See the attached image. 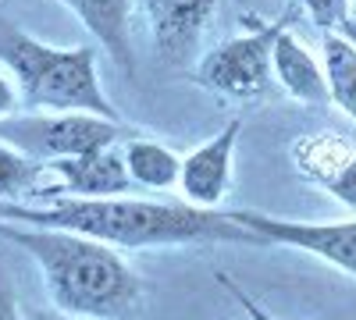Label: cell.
<instances>
[{
	"label": "cell",
	"instance_id": "6da1fadb",
	"mask_svg": "<svg viewBox=\"0 0 356 320\" xmlns=\"http://www.w3.org/2000/svg\"><path fill=\"white\" fill-rule=\"evenodd\" d=\"M0 221L68 228L100 239L114 249H157L189 242H253L228 217V210L193 207V203H161L132 196H50L47 203H0Z\"/></svg>",
	"mask_w": 356,
	"mask_h": 320
},
{
	"label": "cell",
	"instance_id": "7a4b0ae2",
	"mask_svg": "<svg viewBox=\"0 0 356 320\" xmlns=\"http://www.w3.org/2000/svg\"><path fill=\"white\" fill-rule=\"evenodd\" d=\"M0 235L36 260L54 306L86 320H125L143 299V278L114 246L68 228L0 221Z\"/></svg>",
	"mask_w": 356,
	"mask_h": 320
},
{
	"label": "cell",
	"instance_id": "3957f363",
	"mask_svg": "<svg viewBox=\"0 0 356 320\" xmlns=\"http://www.w3.org/2000/svg\"><path fill=\"white\" fill-rule=\"evenodd\" d=\"M0 65L29 110H89L118 118L100 85L93 47H50L0 15Z\"/></svg>",
	"mask_w": 356,
	"mask_h": 320
},
{
	"label": "cell",
	"instance_id": "277c9868",
	"mask_svg": "<svg viewBox=\"0 0 356 320\" xmlns=\"http://www.w3.org/2000/svg\"><path fill=\"white\" fill-rule=\"evenodd\" d=\"M122 135V118H104V114L89 110H36L0 118V139H8L11 146L40 164L114 146Z\"/></svg>",
	"mask_w": 356,
	"mask_h": 320
},
{
	"label": "cell",
	"instance_id": "5b68a950",
	"mask_svg": "<svg viewBox=\"0 0 356 320\" xmlns=\"http://www.w3.org/2000/svg\"><path fill=\"white\" fill-rule=\"evenodd\" d=\"M292 22V11L278 22H257L250 33L218 43L200 61V85L225 100H260L275 93V71H271V47L275 36Z\"/></svg>",
	"mask_w": 356,
	"mask_h": 320
},
{
	"label": "cell",
	"instance_id": "8992f818",
	"mask_svg": "<svg viewBox=\"0 0 356 320\" xmlns=\"http://www.w3.org/2000/svg\"><path fill=\"white\" fill-rule=\"evenodd\" d=\"M228 217L257 246H289V249L321 256L324 264H332L346 274H356V217L332 221V224L289 221V217H271V214H257V210H228Z\"/></svg>",
	"mask_w": 356,
	"mask_h": 320
},
{
	"label": "cell",
	"instance_id": "52a82bcc",
	"mask_svg": "<svg viewBox=\"0 0 356 320\" xmlns=\"http://www.w3.org/2000/svg\"><path fill=\"white\" fill-rule=\"evenodd\" d=\"M43 185L33 199H50V196H86V199H100V196H125L132 189L129 167L122 157V146H104L82 157H61L43 164Z\"/></svg>",
	"mask_w": 356,
	"mask_h": 320
},
{
	"label": "cell",
	"instance_id": "ba28073f",
	"mask_svg": "<svg viewBox=\"0 0 356 320\" xmlns=\"http://www.w3.org/2000/svg\"><path fill=\"white\" fill-rule=\"evenodd\" d=\"M243 121H228L214 139L200 142L196 150L182 157V171H178V192L193 207H221L232 185V157L239 146Z\"/></svg>",
	"mask_w": 356,
	"mask_h": 320
},
{
	"label": "cell",
	"instance_id": "9c48e42d",
	"mask_svg": "<svg viewBox=\"0 0 356 320\" xmlns=\"http://www.w3.org/2000/svg\"><path fill=\"white\" fill-rule=\"evenodd\" d=\"M154 50L164 61H182L211 25L218 0H143Z\"/></svg>",
	"mask_w": 356,
	"mask_h": 320
},
{
	"label": "cell",
	"instance_id": "30bf717a",
	"mask_svg": "<svg viewBox=\"0 0 356 320\" xmlns=\"http://www.w3.org/2000/svg\"><path fill=\"white\" fill-rule=\"evenodd\" d=\"M271 71L275 82L296 100V103H307V107H321V103H332L328 100V78H324V65L300 43V36L285 25L282 33L275 36L271 47Z\"/></svg>",
	"mask_w": 356,
	"mask_h": 320
},
{
	"label": "cell",
	"instance_id": "8fae6325",
	"mask_svg": "<svg viewBox=\"0 0 356 320\" xmlns=\"http://www.w3.org/2000/svg\"><path fill=\"white\" fill-rule=\"evenodd\" d=\"M65 4L89 33L107 47L114 57V65L125 75L136 71V57H132V0H57Z\"/></svg>",
	"mask_w": 356,
	"mask_h": 320
},
{
	"label": "cell",
	"instance_id": "7c38bea8",
	"mask_svg": "<svg viewBox=\"0 0 356 320\" xmlns=\"http://www.w3.org/2000/svg\"><path fill=\"white\" fill-rule=\"evenodd\" d=\"M353 150L356 142L339 132H314L292 142V164L307 182L328 189L335 182V174L346 167V160L353 157Z\"/></svg>",
	"mask_w": 356,
	"mask_h": 320
},
{
	"label": "cell",
	"instance_id": "4fadbf2b",
	"mask_svg": "<svg viewBox=\"0 0 356 320\" xmlns=\"http://www.w3.org/2000/svg\"><path fill=\"white\" fill-rule=\"evenodd\" d=\"M122 157H125L132 185L154 189V192L178 189L182 157L171 153L168 146H161V142H154V139H129L125 146H122Z\"/></svg>",
	"mask_w": 356,
	"mask_h": 320
},
{
	"label": "cell",
	"instance_id": "5bb4252c",
	"mask_svg": "<svg viewBox=\"0 0 356 320\" xmlns=\"http://www.w3.org/2000/svg\"><path fill=\"white\" fill-rule=\"evenodd\" d=\"M321 65L328 78V100L356 125V43L328 33L321 43Z\"/></svg>",
	"mask_w": 356,
	"mask_h": 320
},
{
	"label": "cell",
	"instance_id": "9a60e30c",
	"mask_svg": "<svg viewBox=\"0 0 356 320\" xmlns=\"http://www.w3.org/2000/svg\"><path fill=\"white\" fill-rule=\"evenodd\" d=\"M43 185V164L25 157L8 139H0V203H18L36 196Z\"/></svg>",
	"mask_w": 356,
	"mask_h": 320
},
{
	"label": "cell",
	"instance_id": "2e32d148",
	"mask_svg": "<svg viewBox=\"0 0 356 320\" xmlns=\"http://www.w3.org/2000/svg\"><path fill=\"white\" fill-rule=\"evenodd\" d=\"M292 8L307 11V18L321 28H339L353 15L349 0H292Z\"/></svg>",
	"mask_w": 356,
	"mask_h": 320
},
{
	"label": "cell",
	"instance_id": "e0dca14e",
	"mask_svg": "<svg viewBox=\"0 0 356 320\" xmlns=\"http://www.w3.org/2000/svg\"><path fill=\"white\" fill-rule=\"evenodd\" d=\"M328 192L342 203V207L356 210V150H353V157L346 160V167L335 174V182L328 185Z\"/></svg>",
	"mask_w": 356,
	"mask_h": 320
},
{
	"label": "cell",
	"instance_id": "ac0fdd59",
	"mask_svg": "<svg viewBox=\"0 0 356 320\" xmlns=\"http://www.w3.org/2000/svg\"><path fill=\"white\" fill-rule=\"evenodd\" d=\"M218 281H221V285L228 288V292L235 296V303L243 306V313H246L250 320H278V317H271V313H267V310H264V306H260V303H257L250 292H246V288H239V281H232L228 274H218Z\"/></svg>",
	"mask_w": 356,
	"mask_h": 320
},
{
	"label": "cell",
	"instance_id": "d6986e66",
	"mask_svg": "<svg viewBox=\"0 0 356 320\" xmlns=\"http://www.w3.org/2000/svg\"><path fill=\"white\" fill-rule=\"evenodd\" d=\"M0 320H22L15 285H11V278L4 274V267H0Z\"/></svg>",
	"mask_w": 356,
	"mask_h": 320
},
{
	"label": "cell",
	"instance_id": "ffe728a7",
	"mask_svg": "<svg viewBox=\"0 0 356 320\" xmlns=\"http://www.w3.org/2000/svg\"><path fill=\"white\" fill-rule=\"evenodd\" d=\"M18 103H22V96H18L15 78H11L8 71H0V118L15 114V110H18Z\"/></svg>",
	"mask_w": 356,
	"mask_h": 320
},
{
	"label": "cell",
	"instance_id": "44dd1931",
	"mask_svg": "<svg viewBox=\"0 0 356 320\" xmlns=\"http://www.w3.org/2000/svg\"><path fill=\"white\" fill-rule=\"evenodd\" d=\"M29 320H86V317H72V313H61V310H33Z\"/></svg>",
	"mask_w": 356,
	"mask_h": 320
},
{
	"label": "cell",
	"instance_id": "7402d4cb",
	"mask_svg": "<svg viewBox=\"0 0 356 320\" xmlns=\"http://www.w3.org/2000/svg\"><path fill=\"white\" fill-rule=\"evenodd\" d=\"M335 33H339V36H346V40H353V43H356V15H349V18H346V22H342V25H339V28H335Z\"/></svg>",
	"mask_w": 356,
	"mask_h": 320
},
{
	"label": "cell",
	"instance_id": "603a6c76",
	"mask_svg": "<svg viewBox=\"0 0 356 320\" xmlns=\"http://www.w3.org/2000/svg\"><path fill=\"white\" fill-rule=\"evenodd\" d=\"M349 8H353V15H356V0H349Z\"/></svg>",
	"mask_w": 356,
	"mask_h": 320
}]
</instances>
